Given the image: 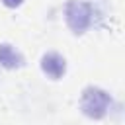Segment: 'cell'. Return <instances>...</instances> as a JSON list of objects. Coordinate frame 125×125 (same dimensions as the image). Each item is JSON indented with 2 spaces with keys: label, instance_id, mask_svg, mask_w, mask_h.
<instances>
[{
  "label": "cell",
  "instance_id": "1",
  "mask_svg": "<svg viewBox=\"0 0 125 125\" xmlns=\"http://www.w3.org/2000/svg\"><path fill=\"white\" fill-rule=\"evenodd\" d=\"M111 107V96L98 86H86L80 96V109L92 119H102Z\"/></svg>",
  "mask_w": 125,
  "mask_h": 125
},
{
  "label": "cell",
  "instance_id": "2",
  "mask_svg": "<svg viewBox=\"0 0 125 125\" xmlns=\"http://www.w3.org/2000/svg\"><path fill=\"white\" fill-rule=\"evenodd\" d=\"M64 20L72 33H84L94 21V8L86 0H68L64 6Z\"/></svg>",
  "mask_w": 125,
  "mask_h": 125
},
{
  "label": "cell",
  "instance_id": "3",
  "mask_svg": "<svg viewBox=\"0 0 125 125\" xmlns=\"http://www.w3.org/2000/svg\"><path fill=\"white\" fill-rule=\"evenodd\" d=\"M41 70H43L49 78L59 80V78L66 72V61H64L62 55H59V53H55V51L45 53V55L41 57Z\"/></svg>",
  "mask_w": 125,
  "mask_h": 125
},
{
  "label": "cell",
  "instance_id": "4",
  "mask_svg": "<svg viewBox=\"0 0 125 125\" xmlns=\"http://www.w3.org/2000/svg\"><path fill=\"white\" fill-rule=\"evenodd\" d=\"M0 64L4 68H20L23 66V55L10 43H0Z\"/></svg>",
  "mask_w": 125,
  "mask_h": 125
},
{
  "label": "cell",
  "instance_id": "5",
  "mask_svg": "<svg viewBox=\"0 0 125 125\" xmlns=\"http://www.w3.org/2000/svg\"><path fill=\"white\" fill-rule=\"evenodd\" d=\"M21 2H23V0H2V4L8 6V8H18Z\"/></svg>",
  "mask_w": 125,
  "mask_h": 125
}]
</instances>
